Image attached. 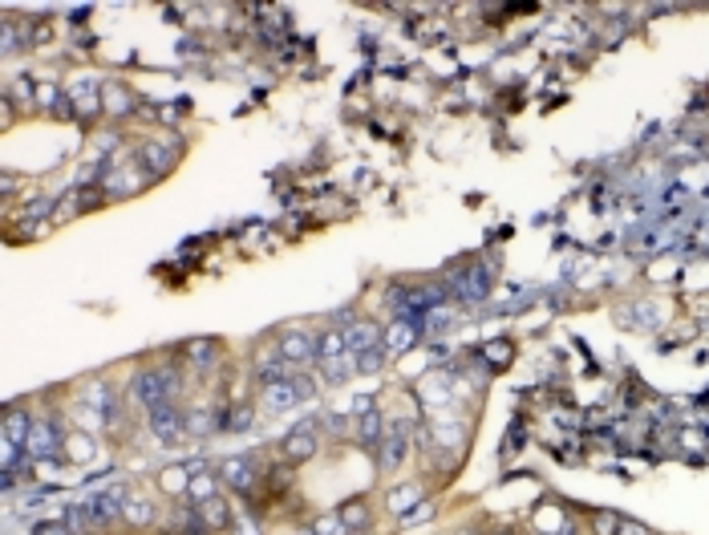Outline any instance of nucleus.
I'll return each mask as SVG.
<instances>
[{"label": "nucleus", "mask_w": 709, "mask_h": 535, "mask_svg": "<svg viewBox=\"0 0 709 535\" xmlns=\"http://www.w3.org/2000/svg\"><path fill=\"white\" fill-rule=\"evenodd\" d=\"M377 349V325H353L349 333H345V353H353V357H361V353Z\"/></svg>", "instance_id": "0eeeda50"}, {"label": "nucleus", "mask_w": 709, "mask_h": 535, "mask_svg": "<svg viewBox=\"0 0 709 535\" xmlns=\"http://www.w3.org/2000/svg\"><path fill=\"white\" fill-rule=\"evenodd\" d=\"M503 535H511V531H503Z\"/></svg>", "instance_id": "f3484780"}, {"label": "nucleus", "mask_w": 709, "mask_h": 535, "mask_svg": "<svg viewBox=\"0 0 709 535\" xmlns=\"http://www.w3.org/2000/svg\"><path fill=\"white\" fill-rule=\"evenodd\" d=\"M122 520L134 523V528H151V523H154V503H151V499H126V503H122Z\"/></svg>", "instance_id": "1a4fd4ad"}, {"label": "nucleus", "mask_w": 709, "mask_h": 535, "mask_svg": "<svg viewBox=\"0 0 709 535\" xmlns=\"http://www.w3.org/2000/svg\"><path fill=\"white\" fill-rule=\"evenodd\" d=\"M264 402H267V410H284V405H296L300 394H296V385H292V382H280V385H267Z\"/></svg>", "instance_id": "9d476101"}, {"label": "nucleus", "mask_w": 709, "mask_h": 535, "mask_svg": "<svg viewBox=\"0 0 709 535\" xmlns=\"http://www.w3.org/2000/svg\"><path fill=\"white\" fill-rule=\"evenodd\" d=\"M313 434H321V418H305V422H296V426H292V434L284 438V454H288L292 462L313 459L316 446H321V438H313Z\"/></svg>", "instance_id": "7ed1b4c3"}, {"label": "nucleus", "mask_w": 709, "mask_h": 535, "mask_svg": "<svg viewBox=\"0 0 709 535\" xmlns=\"http://www.w3.org/2000/svg\"><path fill=\"white\" fill-rule=\"evenodd\" d=\"M405 462V426H397L382 446V471H397Z\"/></svg>", "instance_id": "6e6552de"}, {"label": "nucleus", "mask_w": 709, "mask_h": 535, "mask_svg": "<svg viewBox=\"0 0 709 535\" xmlns=\"http://www.w3.org/2000/svg\"><path fill=\"white\" fill-rule=\"evenodd\" d=\"M199 515H203V523H207V531H228L231 528V503L223 495H215V499H207V503H199Z\"/></svg>", "instance_id": "423d86ee"}, {"label": "nucleus", "mask_w": 709, "mask_h": 535, "mask_svg": "<svg viewBox=\"0 0 709 535\" xmlns=\"http://www.w3.org/2000/svg\"><path fill=\"white\" fill-rule=\"evenodd\" d=\"M62 443L65 438H62V430H57V418H41V422H33L24 451H33L37 459H49V454L62 451Z\"/></svg>", "instance_id": "20e7f679"}, {"label": "nucleus", "mask_w": 709, "mask_h": 535, "mask_svg": "<svg viewBox=\"0 0 709 535\" xmlns=\"http://www.w3.org/2000/svg\"><path fill=\"white\" fill-rule=\"evenodd\" d=\"M146 413H151V430L159 434L162 446H179L187 438V418L175 410V402H162V405H154V410H146Z\"/></svg>", "instance_id": "f257e3e1"}, {"label": "nucleus", "mask_w": 709, "mask_h": 535, "mask_svg": "<svg viewBox=\"0 0 709 535\" xmlns=\"http://www.w3.org/2000/svg\"><path fill=\"white\" fill-rule=\"evenodd\" d=\"M410 499H418V487H397V491H389L385 495V503H389V511H397V515H405L410 511Z\"/></svg>", "instance_id": "f8f14e48"}, {"label": "nucleus", "mask_w": 709, "mask_h": 535, "mask_svg": "<svg viewBox=\"0 0 709 535\" xmlns=\"http://www.w3.org/2000/svg\"><path fill=\"white\" fill-rule=\"evenodd\" d=\"M357 434H361V446H365V451H374V446H377V434H382V413H377V410L361 413Z\"/></svg>", "instance_id": "9b49d317"}, {"label": "nucleus", "mask_w": 709, "mask_h": 535, "mask_svg": "<svg viewBox=\"0 0 709 535\" xmlns=\"http://www.w3.org/2000/svg\"><path fill=\"white\" fill-rule=\"evenodd\" d=\"M377 365H382V349H369V353H361V357H357V369H365V374H369V369H377Z\"/></svg>", "instance_id": "4468645a"}, {"label": "nucleus", "mask_w": 709, "mask_h": 535, "mask_svg": "<svg viewBox=\"0 0 709 535\" xmlns=\"http://www.w3.org/2000/svg\"><path fill=\"white\" fill-rule=\"evenodd\" d=\"M592 528H596V535H617L620 520H617V515H608V511H596L592 515Z\"/></svg>", "instance_id": "ddd939ff"}, {"label": "nucleus", "mask_w": 709, "mask_h": 535, "mask_svg": "<svg viewBox=\"0 0 709 535\" xmlns=\"http://www.w3.org/2000/svg\"><path fill=\"white\" fill-rule=\"evenodd\" d=\"M33 535H73V531H69L65 523H37V531H33Z\"/></svg>", "instance_id": "2eb2a0df"}, {"label": "nucleus", "mask_w": 709, "mask_h": 535, "mask_svg": "<svg viewBox=\"0 0 709 535\" xmlns=\"http://www.w3.org/2000/svg\"><path fill=\"white\" fill-rule=\"evenodd\" d=\"M215 474H219V479L228 482V487L236 491V495H252V491H256V482L264 479V471H259V462H256V459H248V454H244V459H228L219 471H215Z\"/></svg>", "instance_id": "f03ea898"}, {"label": "nucleus", "mask_w": 709, "mask_h": 535, "mask_svg": "<svg viewBox=\"0 0 709 535\" xmlns=\"http://www.w3.org/2000/svg\"><path fill=\"white\" fill-rule=\"evenodd\" d=\"M617 535H653V531H648V528H641V523H628V520H620Z\"/></svg>", "instance_id": "dca6fc26"}, {"label": "nucleus", "mask_w": 709, "mask_h": 535, "mask_svg": "<svg viewBox=\"0 0 709 535\" xmlns=\"http://www.w3.org/2000/svg\"><path fill=\"white\" fill-rule=\"evenodd\" d=\"M276 353H280V357L288 361V365H292V361H313V357H316V341H308V336L300 333V329H292V333L280 336Z\"/></svg>", "instance_id": "39448f33"}]
</instances>
